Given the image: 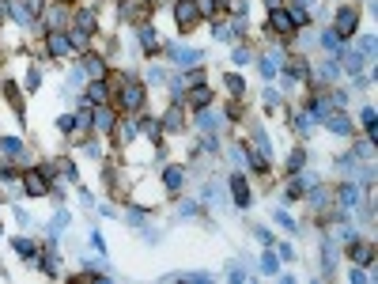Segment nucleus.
Listing matches in <instances>:
<instances>
[{
	"instance_id": "nucleus-16",
	"label": "nucleus",
	"mask_w": 378,
	"mask_h": 284,
	"mask_svg": "<svg viewBox=\"0 0 378 284\" xmlns=\"http://www.w3.org/2000/svg\"><path fill=\"white\" fill-rule=\"evenodd\" d=\"M322 46H326L329 53H336L340 50V35H336V31H322Z\"/></svg>"
},
{
	"instance_id": "nucleus-11",
	"label": "nucleus",
	"mask_w": 378,
	"mask_h": 284,
	"mask_svg": "<svg viewBox=\"0 0 378 284\" xmlns=\"http://www.w3.org/2000/svg\"><path fill=\"white\" fill-rule=\"evenodd\" d=\"M231 193H234V205H250V189L242 178H231Z\"/></svg>"
},
{
	"instance_id": "nucleus-31",
	"label": "nucleus",
	"mask_w": 378,
	"mask_h": 284,
	"mask_svg": "<svg viewBox=\"0 0 378 284\" xmlns=\"http://www.w3.org/2000/svg\"><path fill=\"white\" fill-rule=\"evenodd\" d=\"M140 220H148L144 208H129V224H140Z\"/></svg>"
},
{
	"instance_id": "nucleus-23",
	"label": "nucleus",
	"mask_w": 378,
	"mask_h": 284,
	"mask_svg": "<svg viewBox=\"0 0 378 284\" xmlns=\"http://www.w3.org/2000/svg\"><path fill=\"white\" fill-rule=\"evenodd\" d=\"M344 65H348V69H360V65H363V57H360V53H356V50H348V53H344Z\"/></svg>"
},
{
	"instance_id": "nucleus-15",
	"label": "nucleus",
	"mask_w": 378,
	"mask_h": 284,
	"mask_svg": "<svg viewBox=\"0 0 378 284\" xmlns=\"http://www.w3.org/2000/svg\"><path fill=\"white\" fill-rule=\"evenodd\" d=\"M94 129H98V133H110V129H114V114H110V110H98V118H94Z\"/></svg>"
},
{
	"instance_id": "nucleus-32",
	"label": "nucleus",
	"mask_w": 378,
	"mask_h": 284,
	"mask_svg": "<svg viewBox=\"0 0 378 284\" xmlns=\"http://www.w3.org/2000/svg\"><path fill=\"white\" fill-rule=\"evenodd\" d=\"M276 220H280V224L288 227V231H295V227H299V224H295V220H292V216H288V212H280V216H276Z\"/></svg>"
},
{
	"instance_id": "nucleus-6",
	"label": "nucleus",
	"mask_w": 378,
	"mask_h": 284,
	"mask_svg": "<svg viewBox=\"0 0 378 284\" xmlns=\"http://www.w3.org/2000/svg\"><path fill=\"white\" fill-rule=\"evenodd\" d=\"M348 258L360 261V265H370V261H374V250H370L367 242H352V246H348Z\"/></svg>"
},
{
	"instance_id": "nucleus-10",
	"label": "nucleus",
	"mask_w": 378,
	"mask_h": 284,
	"mask_svg": "<svg viewBox=\"0 0 378 284\" xmlns=\"http://www.w3.org/2000/svg\"><path fill=\"white\" fill-rule=\"evenodd\" d=\"M68 50H72V46H68L64 35H50V53H53V57H64Z\"/></svg>"
},
{
	"instance_id": "nucleus-24",
	"label": "nucleus",
	"mask_w": 378,
	"mask_h": 284,
	"mask_svg": "<svg viewBox=\"0 0 378 284\" xmlns=\"http://www.w3.org/2000/svg\"><path fill=\"white\" fill-rule=\"evenodd\" d=\"M276 269H280V265H276V258H272V254H265V258H261V273H268V276H272Z\"/></svg>"
},
{
	"instance_id": "nucleus-37",
	"label": "nucleus",
	"mask_w": 378,
	"mask_h": 284,
	"mask_svg": "<svg viewBox=\"0 0 378 284\" xmlns=\"http://www.w3.org/2000/svg\"><path fill=\"white\" fill-rule=\"evenodd\" d=\"M72 125H76L72 118H60V121H57V129H60V133H72Z\"/></svg>"
},
{
	"instance_id": "nucleus-9",
	"label": "nucleus",
	"mask_w": 378,
	"mask_h": 284,
	"mask_svg": "<svg viewBox=\"0 0 378 284\" xmlns=\"http://www.w3.org/2000/svg\"><path fill=\"white\" fill-rule=\"evenodd\" d=\"M189 106H197V110L212 106V91H208V87H193V91H189Z\"/></svg>"
},
{
	"instance_id": "nucleus-3",
	"label": "nucleus",
	"mask_w": 378,
	"mask_h": 284,
	"mask_svg": "<svg viewBox=\"0 0 378 284\" xmlns=\"http://www.w3.org/2000/svg\"><path fill=\"white\" fill-rule=\"evenodd\" d=\"M144 103H148V91L129 76V80H125V87H121V106H125V110H140Z\"/></svg>"
},
{
	"instance_id": "nucleus-25",
	"label": "nucleus",
	"mask_w": 378,
	"mask_h": 284,
	"mask_svg": "<svg viewBox=\"0 0 378 284\" xmlns=\"http://www.w3.org/2000/svg\"><path fill=\"white\" fill-rule=\"evenodd\" d=\"M68 46H72V50H87V35H84V31H76V35L68 38Z\"/></svg>"
},
{
	"instance_id": "nucleus-20",
	"label": "nucleus",
	"mask_w": 378,
	"mask_h": 284,
	"mask_svg": "<svg viewBox=\"0 0 378 284\" xmlns=\"http://www.w3.org/2000/svg\"><path fill=\"white\" fill-rule=\"evenodd\" d=\"M340 201H344L348 208H352V205H360V189H356V186H344V189H340Z\"/></svg>"
},
{
	"instance_id": "nucleus-5",
	"label": "nucleus",
	"mask_w": 378,
	"mask_h": 284,
	"mask_svg": "<svg viewBox=\"0 0 378 284\" xmlns=\"http://www.w3.org/2000/svg\"><path fill=\"white\" fill-rule=\"evenodd\" d=\"M268 27H272L276 35H288V31L295 27V19H292V12H288V8H272V16H268Z\"/></svg>"
},
{
	"instance_id": "nucleus-1",
	"label": "nucleus",
	"mask_w": 378,
	"mask_h": 284,
	"mask_svg": "<svg viewBox=\"0 0 378 284\" xmlns=\"http://www.w3.org/2000/svg\"><path fill=\"white\" fill-rule=\"evenodd\" d=\"M200 19V8H197V0H178L174 4V23L182 27V31H193Z\"/></svg>"
},
{
	"instance_id": "nucleus-14",
	"label": "nucleus",
	"mask_w": 378,
	"mask_h": 284,
	"mask_svg": "<svg viewBox=\"0 0 378 284\" xmlns=\"http://www.w3.org/2000/svg\"><path fill=\"white\" fill-rule=\"evenodd\" d=\"M178 129H182V114L170 106V110H166V118H163V133H178Z\"/></svg>"
},
{
	"instance_id": "nucleus-29",
	"label": "nucleus",
	"mask_w": 378,
	"mask_h": 284,
	"mask_svg": "<svg viewBox=\"0 0 378 284\" xmlns=\"http://www.w3.org/2000/svg\"><path fill=\"white\" fill-rule=\"evenodd\" d=\"M76 23L84 27V31H91V27H94V16H91V12H80V16H76Z\"/></svg>"
},
{
	"instance_id": "nucleus-18",
	"label": "nucleus",
	"mask_w": 378,
	"mask_h": 284,
	"mask_svg": "<svg viewBox=\"0 0 378 284\" xmlns=\"http://www.w3.org/2000/svg\"><path fill=\"white\" fill-rule=\"evenodd\" d=\"M87 99H91V103H106V84H102V80L87 87Z\"/></svg>"
},
{
	"instance_id": "nucleus-21",
	"label": "nucleus",
	"mask_w": 378,
	"mask_h": 284,
	"mask_svg": "<svg viewBox=\"0 0 378 284\" xmlns=\"http://www.w3.org/2000/svg\"><path fill=\"white\" fill-rule=\"evenodd\" d=\"M288 167H292V171H302V167H306V155H302L299 148H295V152L288 155Z\"/></svg>"
},
{
	"instance_id": "nucleus-17",
	"label": "nucleus",
	"mask_w": 378,
	"mask_h": 284,
	"mask_svg": "<svg viewBox=\"0 0 378 284\" xmlns=\"http://www.w3.org/2000/svg\"><path fill=\"white\" fill-rule=\"evenodd\" d=\"M12 246H16L19 258H34V242H30V239H16Z\"/></svg>"
},
{
	"instance_id": "nucleus-12",
	"label": "nucleus",
	"mask_w": 378,
	"mask_h": 284,
	"mask_svg": "<svg viewBox=\"0 0 378 284\" xmlns=\"http://www.w3.org/2000/svg\"><path fill=\"white\" fill-rule=\"evenodd\" d=\"M0 152H4V155H19V152H23V140H19V137H0Z\"/></svg>"
},
{
	"instance_id": "nucleus-38",
	"label": "nucleus",
	"mask_w": 378,
	"mask_h": 284,
	"mask_svg": "<svg viewBox=\"0 0 378 284\" xmlns=\"http://www.w3.org/2000/svg\"><path fill=\"white\" fill-rule=\"evenodd\" d=\"M136 133H140V129H136V125H132V121H129V125H125V133H121V140H132V137H136Z\"/></svg>"
},
{
	"instance_id": "nucleus-30",
	"label": "nucleus",
	"mask_w": 378,
	"mask_h": 284,
	"mask_svg": "<svg viewBox=\"0 0 378 284\" xmlns=\"http://www.w3.org/2000/svg\"><path fill=\"white\" fill-rule=\"evenodd\" d=\"M76 125H80V129H91V114L80 110V114H76Z\"/></svg>"
},
{
	"instance_id": "nucleus-35",
	"label": "nucleus",
	"mask_w": 378,
	"mask_h": 284,
	"mask_svg": "<svg viewBox=\"0 0 378 284\" xmlns=\"http://www.w3.org/2000/svg\"><path fill=\"white\" fill-rule=\"evenodd\" d=\"M348 276H352V284H367V273H363V269H352Z\"/></svg>"
},
{
	"instance_id": "nucleus-27",
	"label": "nucleus",
	"mask_w": 378,
	"mask_h": 284,
	"mask_svg": "<svg viewBox=\"0 0 378 284\" xmlns=\"http://www.w3.org/2000/svg\"><path fill=\"white\" fill-rule=\"evenodd\" d=\"M197 8H200V16H216V8H220V0H200Z\"/></svg>"
},
{
	"instance_id": "nucleus-26",
	"label": "nucleus",
	"mask_w": 378,
	"mask_h": 284,
	"mask_svg": "<svg viewBox=\"0 0 378 284\" xmlns=\"http://www.w3.org/2000/svg\"><path fill=\"white\" fill-rule=\"evenodd\" d=\"M254 140H258V152H265V159H268V155H272V144H268V137H265V133H258Z\"/></svg>"
},
{
	"instance_id": "nucleus-39",
	"label": "nucleus",
	"mask_w": 378,
	"mask_h": 284,
	"mask_svg": "<svg viewBox=\"0 0 378 284\" xmlns=\"http://www.w3.org/2000/svg\"><path fill=\"white\" fill-rule=\"evenodd\" d=\"M4 8H8V4H4V0H0V16H4Z\"/></svg>"
},
{
	"instance_id": "nucleus-7",
	"label": "nucleus",
	"mask_w": 378,
	"mask_h": 284,
	"mask_svg": "<svg viewBox=\"0 0 378 284\" xmlns=\"http://www.w3.org/2000/svg\"><path fill=\"white\" fill-rule=\"evenodd\" d=\"M326 125L336 133V137H348V133H352V121L344 118V114H326Z\"/></svg>"
},
{
	"instance_id": "nucleus-13",
	"label": "nucleus",
	"mask_w": 378,
	"mask_h": 284,
	"mask_svg": "<svg viewBox=\"0 0 378 284\" xmlns=\"http://www.w3.org/2000/svg\"><path fill=\"white\" fill-rule=\"evenodd\" d=\"M163 186L178 193V186H182V171H178V167H166V171H163Z\"/></svg>"
},
{
	"instance_id": "nucleus-19",
	"label": "nucleus",
	"mask_w": 378,
	"mask_h": 284,
	"mask_svg": "<svg viewBox=\"0 0 378 284\" xmlns=\"http://www.w3.org/2000/svg\"><path fill=\"white\" fill-rule=\"evenodd\" d=\"M258 69H261V76H265V80H272L276 76V57H261Z\"/></svg>"
},
{
	"instance_id": "nucleus-4",
	"label": "nucleus",
	"mask_w": 378,
	"mask_h": 284,
	"mask_svg": "<svg viewBox=\"0 0 378 284\" xmlns=\"http://www.w3.org/2000/svg\"><path fill=\"white\" fill-rule=\"evenodd\" d=\"M360 27V12L356 8H336V35H356Z\"/></svg>"
},
{
	"instance_id": "nucleus-2",
	"label": "nucleus",
	"mask_w": 378,
	"mask_h": 284,
	"mask_svg": "<svg viewBox=\"0 0 378 284\" xmlns=\"http://www.w3.org/2000/svg\"><path fill=\"white\" fill-rule=\"evenodd\" d=\"M23 186H26L30 197H46V193H50V178H46L42 167H26L23 171Z\"/></svg>"
},
{
	"instance_id": "nucleus-28",
	"label": "nucleus",
	"mask_w": 378,
	"mask_h": 284,
	"mask_svg": "<svg viewBox=\"0 0 378 284\" xmlns=\"http://www.w3.org/2000/svg\"><path fill=\"white\" fill-rule=\"evenodd\" d=\"M227 91H231V95H242V76H234V72H231V76H227Z\"/></svg>"
},
{
	"instance_id": "nucleus-22",
	"label": "nucleus",
	"mask_w": 378,
	"mask_h": 284,
	"mask_svg": "<svg viewBox=\"0 0 378 284\" xmlns=\"http://www.w3.org/2000/svg\"><path fill=\"white\" fill-rule=\"evenodd\" d=\"M140 46H144V50H155V31L152 27H140Z\"/></svg>"
},
{
	"instance_id": "nucleus-34",
	"label": "nucleus",
	"mask_w": 378,
	"mask_h": 284,
	"mask_svg": "<svg viewBox=\"0 0 378 284\" xmlns=\"http://www.w3.org/2000/svg\"><path fill=\"white\" fill-rule=\"evenodd\" d=\"M178 216H197V205H189V201H186V205H178Z\"/></svg>"
},
{
	"instance_id": "nucleus-8",
	"label": "nucleus",
	"mask_w": 378,
	"mask_h": 284,
	"mask_svg": "<svg viewBox=\"0 0 378 284\" xmlns=\"http://www.w3.org/2000/svg\"><path fill=\"white\" fill-rule=\"evenodd\" d=\"M80 69H84L87 76H102V72H106V61L94 57V53H84V65H80Z\"/></svg>"
},
{
	"instance_id": "nucleus-33",
	"label": "nucleus",
	"mask_w": 378,
	"mask_h": 284,
	"mask_svg": "<svg viewBox=\"0 0 378 284\" xmlns=\"http://www.w3.org/2000/svg\"><path fill=\"white\" fill-rule=\"evenodd\" d=\"M144 133H148V137L155 140V137H159V133H163V129H159V125H155V121H144Z\"/></svg>"
},
{
	"instance_id": "nucleus-36",
	"label": "nucleus",
	"mask_w": 378,
	"mask_h": 284,
	"mask_svg": "<svg viewBox=\"0 0 378 284\" xmlns=\"http://www.w3.org/2000/svg\"><path fill=\"white\" fill-rule=\"evenodd\" d=\"M64 224H68V212H57V220H53V231H60Z\"/></svg>"
}]
</instances>
